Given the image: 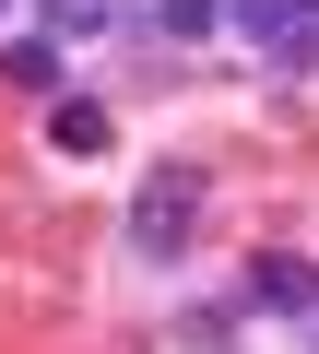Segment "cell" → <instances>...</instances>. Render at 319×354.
Listing matches in <instances>:
<instances>
[{"instance_id": "1", "label": "cell", "mask_w": 319, "mask_h": 354, "mask_svg": "<svg viewBox=\"0 0 319 354\" xmlns=\"http://www.w3.org/2000/svg\"><path fill=\"white\" fill-rule=\"evenodd\" d=\"M190 213H201V177H190V165H166V177L130 201V248H142V260H166V248L190 236Z\"/></svg>"}, {"instance_id": "2", "label": "cell", "mask_w": 319, "mask_h": 354, "mask_svg": "<svg viewBox=\"0 0 319 354\" xmlns=\"http://www.w3.org/2000/svg\"><path fill=\"white\" fill-rule=\"evenodd\" d=\"M237 24L284 59H319V0H237Z\"/></svg>"}, {"instance_id": "3", "label": "cell", "mask_w": 319, "mask_h": 354, "mask_svg": "<svg viewBox=\"0 0 319 354\" xmlns=\"http://www.w3.org/2000/svg\"><path fill=\"white\" fill-rule=\"evenodd\" d=\"M48 142H60V153H107V106H95V95L48 106Z\"/></svg>"}, {"instance_id": "4", "label": "cell", "mask_w": 319, "mask_h": 354, "mask_svg": "<svg viewBox=\"0 0 319 354\" xmlns=\"http://www.w3.org/2000/svg\"><path fill=\"white\" fill-rule=\"evenodd\" d=\"M260 307H319V272L307 260H260Z\"/></svg>"}, {"instance_id": "5", "label": "cell", "mask_w": 319, "mask_h": 354, "mask_svg": "<svg viewBox=\"0 0 319 354\" xmlns=\"http://www.w3.org/2000/svg\"><path fill=\"white\" fill-rule=\"evenodd\" d=\"M166 36H213V0H166Z\"/></svg>"}, {"instance_id": "6", "label": "cell", "mask_w": 319, "mask_h": 354, "mask_svg": "<svg viewBox=\"0 0 319 354\" xmlns=\"http://www.w3.org/2000/svg\"><path fill=\"white\" fill-rule=\"evenodd\" d=\"M0 12H12V0H0Z\"/></svg>"}]
</instances>
